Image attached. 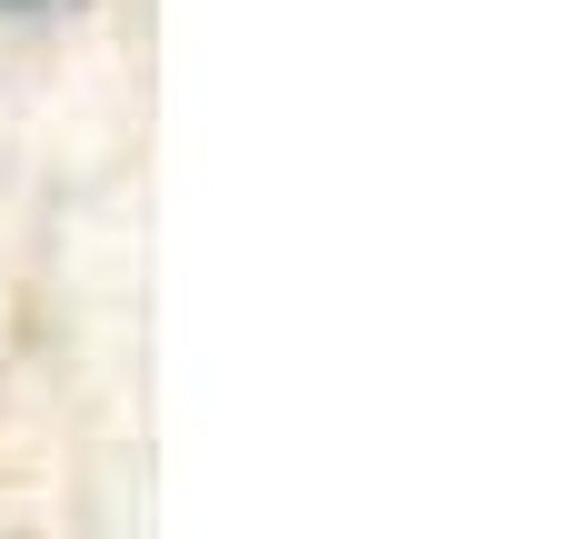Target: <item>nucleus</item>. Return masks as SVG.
<instances>
[{
    "instance_id": "obj_1",
    "label": "nucleus",
    "mask_w": 569,
    "mask_h": 539,
    "mask_svg": "<svg viewBox=\"0 0 569 539\" xmlns=\"http://www.w3.org/2000/svg\"><path fill=\"white\" fill-rule=\"evenodd\" d=\"M10 20H50V10H70V0H0Z\"/></svg>"
}]
</instances>
